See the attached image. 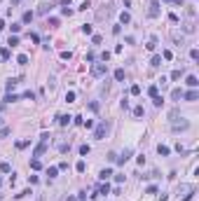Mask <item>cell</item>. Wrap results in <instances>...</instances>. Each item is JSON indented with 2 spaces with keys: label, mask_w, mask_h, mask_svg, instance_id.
<instances>
[{
  "label": "cell",
  "mask_w": 199,
  "mask_h": 201,
  "mask_svg": "<svg viewBox=\"0 0 199 201\" xmlns=\"http://www.w3.org/2000/svg\"><path fill=\"white\" fill-rule=\"evenodd\" d=\"M56 168H59V171H66V168H68V161H61V164H59Z\"/></svg>",
  "instance_id": "cell-50"
},
{
  "label": "cell",
  "mask_w": 199,
  "mask_h": 201,
  "mask_svg": "<svg viewBox=\"0 0 199 201\" xmlns=\"http://www.w3.org/2000/svg\"><path fill=\"white\" fill-rule=\"evenodd\" d=\"M145 192H148V194H157V187H155V185H150V187H148Z\"/></svg>",
  "instance_id": "cell-49"
},
{
  "label": "cell",
  "mask_w": 199,
  "mask_h": 201,
  "mask_svg": "<svg viewBox=\"0 0 199 201\" xmlns=\"http://www.w3.org/2000/svg\"><path fill=\"white\" fill-rule=\"evenodd\" d=\"M129 91H131V96H138V94H141V87H138V84H134Z\"/></svg>",
  "instance_id": "cell-34"
},
{
  "label": "cell",
  "mask_w": 199,
  "mask_h": 201,
  "mask_svg": "<svg viewBox=\"0 0 199 201\" xmlns=\"http://www.w3.org/2000/svg\"><path fill=\"white\" fill-rule=\"evenodd\" d=\"M110 192V185L103 180V185H99V194H108Z\"/></svg>",
  "instance_id": "cell-20"
},
{
  "label": "cell",
  "mask_w": 199,
  "mask_h": 201,
  "mask_svg": "<svg viewBox=\"0 0 199 201\" xmlns=\"http://www.w3.org/2000/svg\"><path fill=\"white\" fill-rule=\"evenodd\" d=\"M157 152H159L162 157H169V152H171V150L166 148V145H159V148H157Z\"/></svg>",
  "instance_id": "cell-23"
},
{
  "label": "cell",
  "mask_w": 199,
  "mask_h": 201,
  "mask_svg": "<svg viewBox=\"0 0 199 201\" xmlns=\"http://www.w3.org/2000/svg\"><path fill=\"white\" fill-rule=\"evenodd\" d=\"M89 152H91V148L87 145V143H84V145H80V154H82V157H87Z\"/></svg>",
  "instance_id": "cell-26"
},
{
  "label": "cell",
  "mask_w": 199,
  "mask_h": 201,
  "mask_svg": "<svg viewBox=\"0 0 199 201\" xmlns=\"http://www.w3.org/2000/svg\"><path fill=\"white\" fill-rule=\"evenodd\" d=\"M152 103L157 105V108H162V103H164V98H162V96H155V98H152Z\"/></svg>",
  "instance_id": "cell-36"
},
{
  "label": "cell",
  "mask_w": 199,
  "mask_h": 201,
  "mask_svg": "<svg viewBox=\"0 0 199 201\" xmlns=\"http://www.w3.org/2000/svg\"><path fill=\"white\" fill-rule=\"evenodd\" d=\"M77 201H87V192H80V194H77Z\"/></svg>",
  "instance_id": "cell-51"
},
{
  "label": "cell",
  "mask_w": 199,
  "mask_h": 201,
  "mask_svg": "<svg viewBox=\"0 0 199 201\" xmlns=\"http://www.w3.org/2000/svg\"><path fill=\"white\" fill-rule=\"evenodd\" d=\"M106 73H108V66H106V63H94V66H91V75H94V77H103Z\"/></svg>",
  "instance_id": "cell-5"
},
{
  "label": "cell",
  "mask_w": 199,
  "mask_h": 201,
  "mask_svg": "<svg viewBox=\"0 0 199 201\" xmlns=\"http://www.w3.org/2000/svg\"><path fill=\"white\" fill-rule=\"evenodd\" d=\"M56 119H59V126H68L73 122V117H68V115H59Z\"/></svg>",
  "instance_id": "cell-9"
},
{
  "label": "cell",
  "mask_w": 199,
  "mask_h": 201,
  "mask_svg": "<svg viewBox=\"0 0 199 201\" xmlns=\"http://www.w3.org/2000/svg\"><path fill=\"white\" fill-rule=\"evenodd\" d=\"M17 63H19V66H26V63H28V56H26V54H19V56H17Z\"/></svg>",
  "instance_id": "cell-24"
},
{
  "label": "cell",
  "mask_w": 199,
  "mask_h": 201,
  "mask_svg": "<svg viewBox=\"0 0 199 201\" xmlns=\"http://www.w3.org/2000/svg\"><path fill=\"white\" fill-rule=\"evenodd\" d=\"M183 98H185V101H197V98H199V91H197V89H190V91H183Z\"/></svg>",
  "instance_id": "cell-8"
},
{
  "label": "cell",
  "mask_w": 199,
  "mask_h": 201,
  "mask_svg": "<svg viewBox=\"0 0 199 201\" xmlns=\"http://www.w3.org/2000/svg\"><path fill=\"white\" fill-rule=\"evenodd\" d=\"M26 145H31V140H19V143H17V148H19V150H24Z\"/></svg>",
  "instance_id": "cell-40"
},
{
  "label": "cell",
  "mask_w": 199,
  "mask_h": 201,
  "mask_svg": "<svg viewBox=\"0 0 199 201\" xmlns=\"http://www.w3.org/2000/svg\"><path fill=\"white\" fill-rule=\"evenodd\" d=\"M2 28H5V21H2V19H0V31H2Z\"/></svg>",
  "instance_id": "cell-54"
},
{
  "label": "cell",
  "mask_w": 199,
  "mask_h": 201,
  "mask_svg": "<svg viewBox=\"0 0 199 201\" xmlns=\"http://www.w3.org/2000/svg\"><path fill=\"white\" fill-rule=\"evenodd\" d=\"M24 98H31V101H33V98H35V94H33V91H24Z\"/></svg>",
  "instance_id": "cell-48"
},
{
  "label": "cell",
  "mask_w": 199,
  "mask_h": 201,
  "mask_svg": "<svg viewBox=\"0 0 199 201\" xmlns=\"http://www.w3.org/2000/svg\"><path fill=\"white\" fill-rule=\"evenodd\" d=\"M148 96L155 98V96H159V84H152V87L148 89Z\"/></svg>",
  "instance_id": "cell-12"
},
{
  "label": "cell",
  "mask_w": 199,
  "mask_h": 201,
  "mask_svg": "<svg viewBox=\"0 0 199 201\" xmlns=\"http://www.w3.org/2000/svg\"><path fill=\"white\" fill-rule=\"evenodd\" d=\"M171 129L173 131H188V129H190V122H188V119H181V122L176 119V122H171Z\"/></svg>",
  "instance_id": "cell-6"
},
{
  "label": "cell",
  "mask_w": 199,
  "mask_h": 201,
  "mask_svg": "<svg viewBox=\"0 0 199 201\" xmlns=\"http://www.w3.org/2000/svg\"><path fill=\"white\" fill-rule=\"evenodd\" d=\"M56 173H59V168H56V166H49V168H47V175H49V178H56Z\"/></svg>",
  "instance_id": "cell-32"
},
{
  "label": "cell",
  "mask_w": 199,
  "mask_h": 201,
  "mask_svg": "<svg viewBox=\"0 0 199 201\" xmlns=\"http://www.w3.org/2000/svg\"><path fill=\"white\" fill-rule=\"evenodd\" d=\"M82 33H84V35H91V26H89V24H84V26H82Z\"/></svg>",
  "instance_id": "cell-42"
},
{
  "label": "cell",
  "mask_w": 199,
  "mask_h": 201,
  "mask_svg": "<svg viewBox=\"0 0 199 201\" xmlns=\"http://www.w3.org/2000/svg\"><path fill=\"white\" fill-rule=\"evenodd\" d=\"M9 131H12V129H7V126H5V129H0V138H5V136H7Z\"/></svg>",
  "instance_id": "cell-46"
},
{
  "label": "cell",
  "mask_w": 199,
  "mask_h": 201,
  "mask_svg": "<svg viewBox=\"0 0 199 201\" xmlns=\"http://www.w3.org/2000/svg\"><path fill=\"white\" fill-rule=\"evenodd\" d=\"M134 115H136V117H143V115H145L143 105H136V108H134Z\"/></svg>",
  "instance_id": "cell-29"
},
{
  "label": "cell",
  "mask_w": 199,
  "mask_h": 201,
  "mask_svg": "<svg viewBox=\"0 0 199 201\" xmlns=\"http://www.w3.org/2000/svg\"><path fill=\"white\" fill-rule=\"evenodd\" d=\"M115 12V5H103L101 9H96V19H108Z\"/></svg>",
  "instance_id": "cell-4"
},
{
  "label": "cell",
  "mask_w": 199,
  "mask_h": 201,
  "mask_svg": "<svg viewBox=\"0 0 199 201\" xmlns=\"http://www.w3.org/2000/svg\"><path fill=\"white\" fill-rule=\"evenodd\" d=\"M119 21H122V24H129V21H131L129 12H122V14H119Z\"/></svg>",
  "instance_id": "cell-30"
},
{
  "label": "cell",
  "mask_w": 199,
  "mask_h": 201,
  "mask_svg": "<svg viewBox=\"0 0 199 201\" xmlns=\"http://www.w3.org/2000/svg\"><path fill=\"white\" fill-rule=\"evenodd\" d=\"M9 56H12V52H9V47H5V49L0 52V59H2V61H7Z\"/></svg>",
  "instance_id": "cell-22"
},
{
  "label": "cell",
  "mask_w": 199,
  "mask_h": 201,
  "mask_svg": "<svg viewBox=\"0 0 199 201\" xmlns=\"http://www.w3.org/2000/svg\"><path fill=\"white\" fill-rule=\"evenodd\" d=\"M106 133H108V124H106V122H99V124H96V129H94V138H96V140H103V138H106Z\"/></svg>",
  "instance_id": "cell-2"
},
{
  "label": "cell",
  "mask_w": 199,
  "mask_h": 201,
  "mask_svg": "<svg viewBox=\"0 0 199 201\" xmlns=\"http://www.w3.org/2000/svg\"><path fill=\"white\" fill-rule=\"evenodd\" d=\"M164 2H176V5H181L183 0H164Z\"/></svg>",
  "instance_id": "cell-52"
},
{
  "label": "cell",
  "mask_w": 199,
  "mask_h": 201,
  "mask_svg": "<svg viewBox=\"0 0 199 201\" xmlns=\"http://www.w3.org/2000/svg\"><path fill=\"white\" fill-rule=\"evenodd\" d=\"M21 21H24V24H31V21H33V12H24Z\"/></svg>",
  "instance_id": "cell-21"
},
{
  "label": "cell",
  "mask_w": 199,
  "mask_h": 201,
  "mask_svg": "<svg viewBox=\"0 0 199 201\" xmlns=\"http://www.w3.org/2000/svg\"><path fill=\"white\" fill-rule=\"evenodd\" d=\"M70 56H73L70 52H61V59H64V61H70Z\"/></svg>",
  "instance_id": "cell-44"
},
{
  "label": "cell",
  "mask_w": 199,
  "mask_h": 201,
  "mask_svg": "<svg viewBox=\"0 0 199 201\" xmlns=\"http://www.w3.org/2000/svg\"><path fill=\"white\" fill-rule=\"evenodd\" d=\"M84 168H87V164H84V161H77V164H75V171H77V173H84Z\"/></svg>",
  "instance_id": "cell-27"
},
{
  "label": "cell",
  "mask_w": 199,
  "mask_h": 201,
  "mask_svg": "<svg viewBox=\"0 0 199 201\" xmlns=\"http://www.w3.org/2000/svg\"><path fill=\"white\" fill-rule=\"evenodd\" d=\"M31 168H33V171H40V168H42V161H40L38 157H33L31 159Z\"/></svg>",
  "instance_id": "cell-14"
},
{
  "label": "cell",
  "mask_w": 199,
  "mask_h": 201,
  "mask_svg": "<svg viewBox=\"0 0 199 201\" xmlns=\"http://www.w3.org/2000/svg\"><path fill=\"white\" fill-rule=\"evenodd\" d=\"M190 59H192V61H199V49H192V52H190Z\"/></svg>",
  "instance_id": "cell-39"
},
{
  "label": "cell",
  "mask_w": 199,
  "mask_h": 201,
  "mask_svg": "<svg viewBox=\"0 0 199 201\" xmlns=\"http://www.w3.org/2000/svg\"><path fill=\"white\" fill-rule=\"evenodd\" d=\"M7 44H9V47H17V44H19V37H17V35H9Z\"/></svg>",
  "instance_id": "cell-28"
},
{
  "label": "cell",
  "mask_w": 199,
  "mask_h": 201,
  "mask_svg": "<svg viewBox=\"0 0 199 201\" xmlns=\"http://www.w3.org/2000/svg\"><path fill=\"white\" fill-rule=\"evenodd\" d=\"M21 31V24H12V35H17Z\"/></svg>",
  "instance_id": "cell-41"
},
{
  "label": "cell",
  "mask_w": 199,
  "mask_h": 201,
  "mask_svg": "<svg viewBox=\"0 0 199 201\" xmlns=\"http://www.w3.org/2000/svg\"><path fill=\"white\" fill-rule=\"evenodd\" d=\"M0 173H12V166H9V161H0Z\"/></svg>",
  "instance_id": "cell-15"
},
{
  "label": "cell",
  "mask_w": 199,
  "mask_h": 201,
  "mask_svg": "<svg viewBox=\"0 0 199 201\" xmlns=\"http://www.w3.org/2000/svg\"><path fill=\"white\" fill-rule=\"evenodd\" d=\"M110 175H113V168H103V171L99 173V178H101V180H108Z\"/></svg>",
  "instance_id": "cell-16"
},
{
  "label": "cell",
  "mask_w": 199,
  "mask_h": 201,
  "mask_svg": "<svg viewBox=\"0 0 199 201\" xmlns=\"http://www.w3.org/2000/svg\"><path fill=\"white\" fill-rule=\"evenodd\" d=\"M28 37H31L33 42H40V35H38V33H31V35H28Z\"/></svg>",
  "instance_id": "cell-47"
},
{
  "label": "cell",
  "mask_w": 199,
  "mask_h": 201,
  "mask_svg": "<svg viewBox=\"0 0 199 201\" xmlns=\"http://www.w3.org/2000/svg\"><path fill=\"white\" fill-rule=\"evenodd\" d=\"M49 9H52V7H49V5H40V9H38V14H47Z\"/></svg>",
  "instance_id": "cell-33"
},
{
  "label": "cell",
  "mask_w": 199,
  "mask_h": 201,
  "mask_svg": "<svg viewBox=\"0 0 199 201\" xmlns=\"http://www.w3.org/2000/svg\"><path fill=\"white\" fill-rule=\"evenodd\" d=\"M194 192V185H188V183H183L181 187H178V194L183 196V201H188L190 199V194Z\"/></svg>",
  "instance_id": "cell-3"
},
{
  "label": "cell",
  "mask_w": 199,
  "mask_h": 201,
  "mask_svg": "<svg viewBox=\"0 0 199 201\" xmlns=\"http://www.w3.org/2000/svg\"><path fill=\"white\" fill-rule=\"evenodd\" d=\"M73 101H75V91H68L66 94V103H73Z\"/></svg>",
  "instance_id": "cell-35"
},
{
  "label": "cell",
  "mask_w": 199,
  "mask_h": 201,
  "mask_svg": "<svg viewBox=\"0 0 199 201\" xmlns=\"http://www.w3.org/2000/svg\"><path fill=\"white\" fill-rule=\"evenodd\" d=\"M150 66H152V68H159V66H162V56H157V54H155L152 61H150Z\"/></svg>",
  "instance_id": "cell-18"
},
{
  "label": "cell",
  "mask_w": 199,
  "mask_h": 201,
  "mask_svg": "<svg viewBox=\"0 0 199 201\" xmlns=\"http://www.w3.org/2000/svg\"><path fill=\"white\" fill-rule=\"evenodd\" d=\"M178 117H181V110H178V108H173L171 112H169V119H171V122H176Z\"/></svg>",
  "instance_id": "cell-19"
},
{
  "label": "cell",
  "mask_w": 199,
  "mask_h": 201,
  "mask_svg": "<svg viewBox=\"0 0 199 201\" xmlns=\"http://www.w3.org/2000/svg\"><path fill=\"white\" fill-rule=\"evenodd\" d=\"M19 98H21V96H17V94H9L5 101H7V103H14V101H19Z\"/></svg>",
  "instance_id": "cell-38"
},
{
  "label": "cell",
  "mask_w": 199,
  "mask_h": 201,
  "mask_svg": "<svg viewBox=\"0 0 199 201\" xmlns=\"http://www.w3.org/2000/svg\"><path fill=\"white\" fill-rule=\"evenodd\" d=\"M157 44H159V42H157V37H155V35H152V37L148 40V44H145V47H148L150 52H155V49H157Z\"/></svg>",
  "instance_id": "cell-13"
},
{
  "label": "cell",
  "mask_w": 199,
  "mask_h": 201,
  "mask_svg": "<svg viewBox=\"0 0 199 201\" xmlns=\"http://www.w3.org/2000/svg\"><path fill=\"white\" fill-rule=\"evenodd\" d=\"M129 157H131V150H124V152H122V157H117L115 161H117V164H124V161H129Z\"/></svg>",
  "instance_id": "cell-11"
},
{
  "label": "cell",
  "mask_w": 199,
  "mask_h": 201,
  "mask_svg": "<svg viewBox=\"0 0 199 201\" xmlns=\"http://www.w3.org/2000/svg\"><path fill=\"white\" fill-rule=\"evenodd\" d=\"M0 187H2V178H0Z\"/></svg>",
  "instance_id": "cell-55"
},
{
  "label": "cell",
  "mask_w": 199,
  "mask_h": 201,
  "mask_svg": "<svg viewBox=\"0 0 199 201\" xmlns=\"http://www.w3.org/2000/svg\"><path fill=\"white\" fill-rule=\"evenodd\" d=\"M66 201H77V196H68V199H66Z\"/></svg>",
  "instance_id": "cell-53"
},
{
  "label": "cell",
  "mask_w": 199,
  "mask_h": 201,
  "mask_svg": "<svg viewBox=\"0 0 199 201\" xmlns=\"http://www.w3.org/2000/svg\"><path fill=\"white\" fill-rule=\"evenodd\" d=\"M181 75H183V68L181 70H173V73H171V79H181Z\"/></svg>",
  "instance_id": "cell-37"
},
{
  "label": "cell",
  "mask_w": 199,
  "mask_h": 201,
  "mask_svg": "<svg viewBox=\"0 0 199 201\" xmlns=\"http://www.w3.org/2000/svg\"><path fill=\"white\" fill-rule=\"evenodd\" d=\"M68 150H70V143H61V145H59V152H61V154H66Z\"/></svg>",
  "instance_id": "cell-31"
},
{
  "label": "cell",
  "mask_w": 199,
  "mask_h": 201,
  "mask_svg": "<svg viewBox=\"0 0 199 201\" xmlns=\"http://www.w3.org/2000/svg\"><path fill=\"white\" fill-rule=\"evenodd\" d=\"M124 77H127V73H124V68H117V70H115V79H117V82H122Z\"/></svg>",
  "instance_id": "cell-17"
},
{
  "label": "cell",
  "mask_w": 199,
  "mask_h": 201,
  "mask_svg": "<svg viewBox=\"0 0 199 201\" xmlns=\"http://www.w3.org/2000/svg\"><path fill=\"white\" fill-rule=\"evenodd\" d=\"M148 17L157 19L159 17V2H150V9H148Z\"/></svg>",
  "instance_id": "cell-7"
},
{
  "label": "cell",
  "mask_w": 199,
  "mask_h": 201,
  "mask_svg": "<svg viewBox=\"0 0 199 201\" xmlns=\"http://www.w3.org/2000/svg\"><path fill=\"white\" fill-rule=\"evenodd\" d=\"M61 14H64V17H70L73 9H70V7H64V9H61Z\"/></svg>",
  "instance_id": "cell-43"
},
{
  "label": "cell",
  "mask_w": 199,
  "mask_h": 201,
  "mask_svg": "<svg viewBox=\"0 0 199 201\" xmlns=\"http://www.w3.org/2000/svg\"><path fill=\"white\" fill-rule=\"evenodd\" d=\"M49 138H52V136H49V133H42V136H40V143H38V148L33 150V157H42V154H45V150H47V145H49Z\"/></svg>",
  "instance_id": "cell-1"
},
{
  "label": "cell",
  "mask_w": 199,
  "mask_h": 201,
  "mask_svg": "<svg viewBox=\"0 0 199 201\" xmlns=\"http://www.w3.org/2000/svg\"><path fill=\"white\" fill-rule=\"evenodd\" d=\"M89 108L94 110V112H99V103H96V101H91V103H89Z\"/></svg>",
  "instance_id": "cell-45"
},
{
  "label": "cell",
  "mask_w": 199,
  "mask_h": 201,
  "mask_svg": "<svg viewBox=\"0 0 199 201\" xmlns=\"http://www.w3.org/2000/svg\"><path fill=\"white\" fill-rule=\"evenodd\" d=\"M171 98H173V101H181V98H183V91H181V89H173V91H171Z\"/></svg>",
  "instance_id": "cell-25"
},
{
  "label": "cell",
  "mask_w": 199,
  "mask_h": 201,
  "mask_svg": "<svg viewBox=\"0 0 199 201\" xmlns=\"http://www.w3.org/2000/svg\"><path fill=\"white\" fill-rule=\"evenodd\" d=\"M185 84H188V87H192V89H197V87H199V79L194 77V75H188V79H185Z\"/></svg>",
  "instance_id": "cell-10"
}]
</instances>
